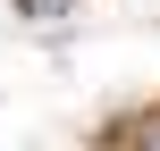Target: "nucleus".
<instances>
[{"label":"nucleus","instance_id":"obj_1","mask_svg":"<svg viewBox=\"0 0 160 151\" xmlns=\"http://www.w3.org/2000/svg\"><path fill=\"white\" fill-rule=\"evenodd\" d=\"M25 17H68V0H17Z\"/></svg>","mask_w":160,"mask_h":151}]
</instances>
